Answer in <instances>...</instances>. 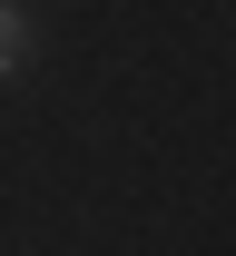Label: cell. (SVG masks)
I'll return each instance as SVG.
<instances>
[{
    "mask_svg": "<svg viewBox=\"0 0 236 256\" xmlns=\"http://www.w3.org/2000/svg\"><path fill=\"white\" fill-rule=\"evenodd\" d=\"M20 69H30V10H20V0H0V89H10Z\"/></svg>",
    "mask_w": 236,
    "mask_h": 256,
    "instance_id": "obj_1",
    "label": "cell"
}]
</instances>
